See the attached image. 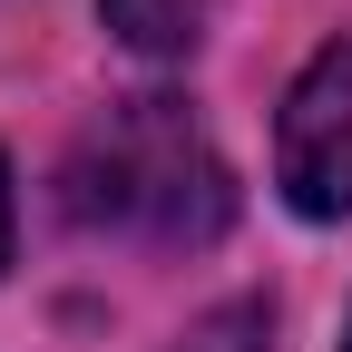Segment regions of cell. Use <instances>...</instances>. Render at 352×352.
Instances as JSON below:
<instances>
[{
	"label": "cell",
	"instance_id": "obj_2",
	"mask_svg": "<svg viewBox=\"0 0 352 352\" xmlns=\"http://www.w3.org/2000/svg\"><path fill=\"white\" fill-rule=\"evenodd\" d=\"M274 186L303 226H342L352 215V30L323 39L303 78L284 88L274 118Z\"/></svg>",
	"mask_w": 352,
	"mask_h": 352
},
{
	"label": "cell",
	"instance_id": "obj_4",
	"mask_svg": "<svg viewBox=\"0 0 352 352\" xmlns=\"http://www.w3.org/2000/svg\"><path fill=\"white\" fill-rule=\"evenodd\" d=\"M176 352H274V303L264 294H235V303H215V314L176 342Z\"/></svg>",
	"mask_w": 352,
	"mask_h": 352
},
{
	"label": "cell",
	"instance_id": "obj_3",
	"mask_svg": "<svg viewBox=\"0 0 352 352\" xmlns=\"http://www.w3.org/2000/svg\"><path fill=\"white\" fill-rule=\"evenodd\" d=\"M98 20L138 59H196V39L215 30V0H98Z\"/></svg>",
	"mask_w": 352,
	"mask_h": 352
},
{
	"label": "cell",
	"instance_id": "obj_1",
	"mask_svg": "<svg viewBox=\"0 0 352 352\" xmlns=\"http://www.w3.org/2000/svg\"><path fill=\"white\" fill-rule=\"evenodd\" d=\"M59 215L108 245L196 254L235 226V176L186 98H118L59 157Z\"/></svg>",
	"mask_w": 352,
	"mask_h": 352
},
{
	"label": "cell",
	"instance_id": "obj_5",
	"mask_svg": "<svg viewBox=\"0 0 352 352\" xmlns=\"http://www.w3.org/2000/svg\"><path fill=\"white\" fill-rule=\"evenodd\" d=\"M0 264H10V166H0Z\"/></svg>",
	"mask_w": 352,
	"mask_h": 352
},
{
	"label": "cell",
	"instance_id": "obj_6",
	"mask_svg": "<svg viewBox=\"0 0 352 352\" xmlns=\"http://www.w3.org/2000/svg\"><path fill=\"white\" fill-rule=\"evenodd\" d=\"M342 352H352V323H342Z\"/></svg>",
	"mask_w": 352,
	"mask_h": 352
}]
</instances>
